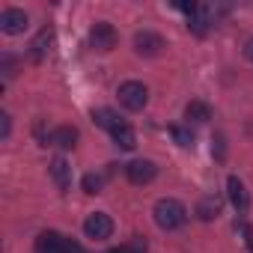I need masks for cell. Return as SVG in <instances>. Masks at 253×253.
<instances>
[{"label":"cell","mask_w":253,"mask_h":253,"mask_svg":"<svg viewBox=\"0 0 253 253\" xmlns=\"http://www.w3.org/2000/svg\"><path fill=\"white\" fill-rule=\"evenodd\" d=\"M161 48H164V39H161L158 33L143 30V33H137V36H134V51H137L140 57H158V54H161Z\"/></svg>","instance_id":"obj_7"},{"label":"cell","mask_w":253,"mask_h":253,"mask_svg":"<svg viewBox=\"0 0 253 253\" xmlns=\"http://www.w3.org/2000/svg\"><path fill=\"white\" fill-rule=\"evenodd\" d=\"M63 253H84V247L78 244V241H72V238H66V250Z\"/></svg>","instance_id":"obj_20"},{"label":"cell","mask_w":253,"mask_h":253,"mask_svg":"<svg viewBox=\"0 0 253 253\" xmlns=\"http://www.w3.org/2000/svg\"><path fill=\"white\" fill-rule=\"evenodd\" d=\"M51 176H54V182H57L60 191H69L72 188V167L66 164V158H54L51 161Z\"/></svg>","instance_id":"obj_11"},{"label":"cell","mask_w":253,"mask_h":253,"mask_svg":"<svg viewBox=\"0 0 253 253\" xmlns=\"http://www.w3.org/2000/svg\"><path fill=\"white\" fill-rule=\"evenodd\" d=\"M170 134H173V140L179 143V146H194V134L188 131V128H182V125H173V128H170Z\"/></svg>","instance_id":"obj_16"},{"label":"cell","mask_w":253,"mask_h":253,"mask_svg":"<svg viewBox=\"0 0 253 253\" xmlns=\"http://www.w3.org/2000/svg\"><path fill=\"white\" fill-rule=\"evenodd\" d=\"M84 191H86V194H98V191H101V176L86 173V176H84Z\"/></svg>","instance_id":"obj_19"},{"label":"cell","mask_w":253,"mask_h":253,"mask_svg":"<svg viewBox=\"0 0 253 253\" xmlns=\"http://www.w3.org/2000/svg\"><path fill=\"white\" fill-rule=\"evenodd\" d=\"M110 253H119V250H110Z\"/></svg>","instance_id":"obj_23"},{"label":"cell","mask_w":253,"mask_h":253,"mask_svg":"<svg viewBox=\"0 0 253 253\" xmlns=\"http://www.w3.org/2000/svg\"><path fill=\"white\" fill-rule=\"evenodd\" d=\"M185 116H188V122H209L211 119V107L206 101H191L185 107Z\"/></svg>","instance_id":"obj_14"},{"label":"cell","mask_w":253,"mask_h":253,"mask_svg":"<svg viewBox=\"0 0 253 253\" xmlns=\"http://www.w3.org/2000/svg\"><path fill=\"white\" fill-rule=\"evenodd\" d=\"M188 220V209L179 200H158L155 203V223L161 229H179Z\"/></svg>","instance_id":"obj_1"},{"label":"cell","mask_w":253,"mask_h":253,"mask_svg":"<svg viewBox=\"0 0 253 253\" xmlns=\"http://www.w3.org/2000/svg\"><path fill=\"white\" fill-rule=\"evenodd\" d=\"M84 232H86V238H92V241H107V238L113 235V220H110V214L92 211V214L84 220Z\"/></svg>","instance_id":"obj_3"},{"label":"cell","mask_w":253,"mask_h":253,"mask_svg":"<svg viewBox=\"0 0 253 253\" xmlns=\"http://www.w3.org/2000/svg\"><path fill=\"white\" fill-rule=\"evenodd\" d=\"M116 30H113V24H107V21H98L92 30H89V45L95 48V51H113L116 48Z\"/></svg>","instance_id":"obj_4"},{"label":"cell","mask_w":253,"mask_h":253,"mask_svg":"<svg viewBox=\"0 0 253 253\" xmlns=\"http://www.w3.org/2000/svg\"><path fill=\"white\" fill-rule=\"evenodd\" d=\"M116 95H119V104H122L125 110H143L146 101H149V89H146L140 81H125Z\"/></svg>","instance_id":"obj_2"},{"label":"cell","mask_w":253,"mask_h":253,"mask_svg":"<svg viewBox=\"0 0 253 253\" xmlns=\"http://www.w3.org/2000/svg\"><path fill=\"white\" fill-rule=\"evenodd\" d=\"M63 250H66V238H63L60 232H54V229L39 232V238H36V253H63Z\"/></svg>","instance_id":"obj_9"},{"label":"cell","mask_w":253,"mask_h":253,"mask_svg":"<svg viewBox=\"0 0 253 253\" xmlns=\"http://www.w3.org/2000/svg\"><path fill=\"white\" fill-rule=\"evenodd\" d=\"M92 119H95V125H101V128H107V131H113L116 125H122V119H119L110 107H98V110H92Z\"/></svg>","instance_id":"obj_15"},{"label":"cell","mask_w":253,"mask_h":253,"mask_svg":"<svg viewBox=\"0 0 253 253\" xmlns=\"http://www.w3.org/2000/svg\"><path fill=\"white\" fill-rule=\"evenodd\" d=\"M155 173H158V167L152 161H146V158H137L131 164H125V176H128L131 185H149L155 179Z\"/></svg>","instance_id":"obj_5"},{"label":"cell","mask_w":253,"mask_h":253,"mask_svg":"<svg viewBox=\"0 0 253 253\" xmlns=\"http://www.w3.org/2000/svg\"><path fill=\"white\" fill-rule=\"evenodd\" d=\"M226 191H229V200H232V206L244 214L247 211V206H250V197H247V188H244V182L238 179V176H229L226 179Z\"/></svg>","instance_id":"obj_8"},{"label":"cell","mask_w":253,"mask_h":253,"mask_svg":"<svg viewBox=\"0 0 253 253\" xmlns=\"http://www.w3.org/2000/svg\"><path fill=\"white\" fill-rule=\"evenodd\" d=\"M0 119H3V137H9V116L3 113V116H0Z\"/></svg>","instance_id":"obj_22"},{"label":"cell","mask_w":253,"mask_h":253,"mask_svg":"<svg viewBox=\"0 0 253 253\" xmlns=\"http://www.w3.org/2000/svg\"><path fill=\"white\" fill-rule=\"evenodd\" d=\"M110 137H113V143H116L119 149H134V146H137V134H134V128H131L128 122L116 125V128L110 131Z\"/></svg>","instance_id":"obj_10"},{"label":"cell","mask_w":253,"mask_h":253,"mask_svg":"<svg viewBox=\"0 0 253 253\" xmlns=\"http://www.w3.org/2000/svg\"><path fill=\"white\" fill-rule=\"evenodd\" d=\"M51 143L60 146V149H72V146L78 143V131L72 128V125H60V128L51 134Z\"/></svg>","instance_id":"obj_12"},{"label":"cell","mask_w":253,"mask_h":253,"mask_svg":"<svg viewBox=\"0 0 253 253\" xmlns=\"http://www.w3.org/2000/svg\"><path fill=\"white\" fill-rule=\"evenodd\" d=\"M244 57L253 63V39H247V45H244Z\"/></svg>","instance_id":"obj_21"},{"label":"cell","mask_w":253,"mask_h":253,"mask_svg":"<svg viewBox=\"0 0 253 253\" xmlns=\"http://www.w3.org/2000/svg\"><path fill=\"white\" fill-rule=\"evenodd\" d=\"M197 214H200V220H214L220 214V200L217 197H203L197 203Z\"/></svg>","instance_id":"obj_13"},{"label":"cell","mask_w":253,"mask_h":253,"mask_svg":"<svg viewBox=\"0 0 253 253\" xmlns=\"http://www.w3.org/2000/svg\"><path fill=\"white\" fill-rule=\"evenodd\" d=\"M119 253H146V241H143L140 235H134L125 247H119Z\"/></svg>","instance_id":"obj_18"},{"label":"cell","mask_w":253,"mask_h":253,"mask_svg":"<svg viewBox=\"0 0 253 253\" xmlns=\"http://www.w3.org/2000/svg\"><path fill=\"white\" fill-rule=\"evenodd\" d=\"M0 30H3L6 36H18L27 30V15L24 9H3L0 12Z\"/></svg>","instance_id":"obj_6"},{"label":"cell","mask_w":253,"mask_h":253,"mask_svg":"<svg viewBox=\"0 0 253 253\" xmlns=\"http://www.w3.org/2000/svg\"><path fill=\"white\" fill-rule=\"evenodd\" d=\"M45 45H51V33H48V30H42V33H39V39L33 42V60H42V57L48 54V48H45Z\"/></svg>","instance_id":"obj_17"}]
</instances>
